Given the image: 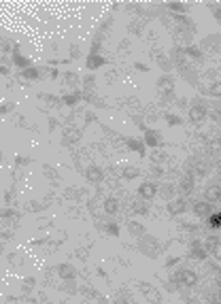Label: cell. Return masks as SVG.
<instances>
[{"label": "cell", "instance_id": "obj_44", "mask_svg": "<svg viewBox=\"0 0 221 304\" xmlns=\"http://www.w3.org/2000/svg\"><path fill=\"white\" fill-rule=\"evenodd\" d=\"M24 164H28V157H15V168L24 166Z\"/></svg>", "mask_w": 221, "mask_h": 304}, {"label": "cell", "instance_id": "obj_22", "mask_svg": "<svg viewBox=\"0 0 221 304\" xmlns=\"http://www.w3.org/2000/svg\"><path fill=\"white\" fill-rule=\"evenodd\" d=\"M107 64V57H102V56H98V54H90L87 56V68L90 70H96V68H100Z\"/></svg>", "mask_w": 221, "mask_h": 304}, {"label": "cell", "instance_id": "obj_11", "mask_svg": "<svg viewBox=\"0 0 221 304\" xmlns=\"http://www.w3.org/2000/svg\"><path fill=\"white\" fill-rule=\"evenodd\" d=\"M200 49L204 51H221V34H213V37H206L204 40H202Z\"/></svg>", "mask_w": 221, "mask_h": 304}, {"label": "cell", "instance_id": "obj_20", "mask_svg": "<svg viewBox=\"0 0 221 304\" xmlns=\"http://www.w3.org/2000/svg\"><path fill=\"white\" fill-rule=\"evenodd\" d=\"M158 90H160L162 96H164V94L174 92V81H172L170 75H164V77H160V81H158Z\"/></svg>", "mask_w": 221, "mask_h": 304}, {"label": "cell", "instance_id": "obj_40", "mask_svg": "<svg viewBox=\"0 0 221 304\" xmlns=\"http://www.w3.org/2000/svg\"><path fill=\"white\" fill-rule=\"evenodd\" d=\"M162 100H164L166 104H170V102H177V96H174V92H170V94H164Z\"/></svg>", "mask_w": 221, "mask_h": 304}, {"label": "cell", "instance_id": "obj_52", "mask_svg": "<svg viewBox=\"0 0 221 304\" xmlns=\"http://www.w3.org/2000/svg\"><path fill=\"white\" fill-rule=\"evenodd\" d=\"M215 255H217V262L221 264V251H217V253H215Z\"/></svg>", "mask_w": 221, "mask_h": 304}, {"label": "cell", "instance_id": "obj_1", "mask_svg": "<svg viewBox=\"0 0 221 304\" xmlns=\"http://www.w3.org/2000/svg\"><path fill=\"white\" fill-rule=\"evenodd\" d=\"M172 279L177 281L181 287H194V285L198 283V272L194 270V268H187V266H181V268H177L172 274Z\"/></svg>", "mask_w": 221, "mask_h": 304}, {"label": "cell", "instance_id": "obj_15", "mask_svg": "<svg viewBox=\"0 0 221 304\" xmlns=\"http://www.w3.org/2000/svg\"><path fill=\"white\" fill-rule=\"evenodd\" d=\"M124 143H126V147H128V149H130V151H136L138 155H145V153H147V145H145V140H138V138L126 136V138H124Z\"/></svg>", "mask_w": 221, "mask_h": 304}, {"label": "cell", "instance_id": "obj_38", "mask_svg": "<svg viewBox=\"0 0 221 304\" xmlns=\"http://www.w3.org/2000/svg\"><path fill=\"white\" fill-rule=\"evenodd\" d=\"M162 174H164V168H162V166H158V164H153V166H151V177L160 179Z\"/></svg>", "mask_w": 221, "mask_h": 304}, {"label": "cell", "instance_id": "obj_50", "mask_svg": "<svg viewBox=\"0 0 221 304\" xmlns=\"http://www.w3.org/2000/svg\"><path fill=\"white\" fill-rule=\"evenodd\" d=\"M0 75H9V66H4L2 64V66H0Z\"/></svg>", "mask_w": 221, "mask_h": 304}, {"label": "cell", "instance_id": "obj_43", "mask_svg": "<svg viewBox=\"0 0 221 304\" xmlns=\"http://www.w3.org/2000/svg\"><path fill=\"white\" fill-rule=\"evenodd\" d=\"M92 121H96V115L92 113V111H87L85 113V124H92Z\"/></svg>", "mask_w": 221, "mask_h": 304}, {"label": "cell", "instance_id": "obj_33", "mask_svg": "<svg viewBox=\"0 0 221 304\" xmlns=\"http://www.w3.org/2000/svg\"><path fill=\"white\" fill-rule=\"evenodd\" d=\"M110 304H134V300H132V296L128 294V291H121V294H117V298H115Z\"/></svg>", "mask_w": 221, "mask_h": 304}, {"label": "cell", "instance_id": "obj_23", "mask_svg": "<svg viewBox=\"0 0 221 304\" xmlns=\"http://www.w3.org/2000/svg\"><path fill=\"white\" fill-rule=\"evenodd\" d=\"M143 28H145V19H143V17H141V19L136 17V19L130 21V26H128V32L134 34V37H141V34H143Z\"/></svg>", "mask_w": 221, "mask_h": 304}, {"label": "cell", "instance_id": "obj_2", "mask_svg": "<svg viewBox=\"0 0 221 304\" xmlns=\"http://www.w3.org/2000/svg\"><path fill=\"white\" fill-rule=\"evenodd\" d=\"M138 249H141L147 257H151V260H153V257H158V255H160V251H162L160 243H158V238L149 236V234H147V236H143L141 241H138Z\"/></svg>", "mask_w": 221, "mask_h": 304}, {"label": "cell", "instance_id": "obj_30", "mask_svg": "<svg viewBox=\"0 0 221 304\" xmlns=\"http://www.w3.org/2000/svg\"><path fill=\"white\" fill-rule=\"evenodd\" d=\"M206 94L213 98H221V81H213V83L206 87Z\"/></svg>", "mask_w": 221, "mask_h": 304}, {"label": "cell", "instance_id": "obj_17", "mask_svg": "<svg viewBox=\"0 0 221 304\" xmlns=\"http://www.w3.org/2000/svg\"><path fill=\"white\" fill-rule=\"evenodd\" d=\"M202 247H204V251L208 255L217 253V251H219V236H217V234H208V236H204V238H202Z\"/></svg>", "mask_w": 221, "mask_h": 304}, {"label": "cell", "instance_id": "obj_5", "mask_svg": "<svg viewBox=\"0 0 221 304\" xmlns=\"http://www.w3.org/2000/svg\"><path fill=\"white\" fill-rule=\"evenodd\" d=\"M158 183H153V181H145L143 185H138V198H143V200H155V196H158Z\"/></svg>", "mask_w": 221, "mask_h": 304}, {"label": "cell", "instance_id": "obj_51", "mask_svg": "<svg viewBox=\"0 0 221 304\" xmlns=\"http://www.w3.org/2000/svg\"><path fill=\"white\" fill-rule=\"evenodd\" d=\"M202 304H221V302H213V300H206V298H204V302H202Z\"/></svg>", "mask_w": 221, "mask_h": 304}, {"label": "cell", "instance_id": "obj_49", "mask_svg": "<svg viewBox=\"0 0 221 304\" xmlns=\"http://www.w3.org/2000/svg\"><path fill=\"white\" fill-rule=\"evenodd\" d=\"M38 300L43 304H49V300H47V296H45V294H38Z\"/></svg>", "mask_w": 221, "mask_h": 304}, {"label": "cell", "instance_id": "obj_25", "mask_svg": "<svg viewBox=\"0 0 221 304\" xmlns=\"http://www.w3.org/2000/svg\"><path fill=\"white\" fill-rule=\"evenodd\" d=\"M138 168L136 166H132V164H128V166L121 168V179H126V181H132V179H136L138 177Z\"/></svg>", "mask_w": 221, "mask_h": 304}, {"label": "cell", "instance_id": "obj_39", "mask_svg": "<svg viewBox=\"0 0 221 304\" xmlns=\"http://www.w3.org/2000/svg\"><path fill=\"white\" fill-rule=\"evenodd\" d=\"M208 7L213 9V13H215V19H217L219 23H221V4L217 7V4H208Z\"/></svg>", "mask_w": 221, "mask_h": 304}, {"label": "cell", "instance_id": "obj_37", "mask_svg": "<svg viewBox=\"0 0 221 304\" xmlns=\"http://www.w3.org/2000/svg\"><path fill=\"white\" fill-rule=\"evenodd\" d=\"M104 232L110 236H119V226L117 224H104Z\"/></svg>", "mask_w": 221, "mask_h": 304}, {"label": "cell", "instance_id": "obj_41", "mask_svg": "<svg viewBox=\"0 0 221 304\" xmlns=\"http://www.w3.org/2000/svg\"><path fill=\"white\" fill-rule=\"evenodd\" d=\"M32 285H34V279H26V281H24V294H30V291H32Z\"/></svg>", "mask_w": 221, "mask_h": 304}, {"label": "cell", "instance_id": "obj_18", "mask_svg": "<svg viewBox=\"0 0 221 304\" xmlns=\"http://www.w3.org/2000/svg\"><path fill=\"white\" fill-rule=\"evenodd\" d=\"M13 64L21 70V73L28 70V68H32V62L28 60L26 56H21V51H19V47H17V45H15V49H13Z\"/></svg>", "mask_w": 221, "mask_h": 304}, {"label": "cell", "instance_id": "obj_36", "mask_svg": "<svg viewBox=\"0 0 221 304\" xmlns=\"http://www.w3.org/2000/svg\"><path fill=\"white\" fill-rule=\"evenodd\" d=\"M62 291H71V294H77V283H74V281H64V285L60 287Z\"/></svg>", "mask_w": 221, "mask_h": 304}, {"label": "cell", "instance_id": "obj_13", "mask_svg": "<svg viewBox=\"0 0 221 304\" xmlns=\"http://www.w3.org/2000/svg\"><path fill=\"white\" fill-rule=\"evenodd\" d=\"M187 209H189V204H187V200H185V196L174 198V200L168 202V210H170L172 215H183Z\"/></svg>", "mask_w": 221, "mask_h": 304}, {"label": "cell", "instance_id": "obj_8", "mask_svg": "<svg viewBox=\"0 0 221 304\" xmlns=\"http://www.w3.org/2000/svg\"><path fill=\"white\" fill-rule=\"evenodd\" d=\"M145 145L147 147H151V149H160L162 145H164V138H162V132H158V130H151V128H147L145 130Z\"/></svg>", "mask_w": 221, "mask_h": 304}, {"label": "cell", "instance_id": "obj_21", "mask_svg": "<svg viewBox=\"0 0 221 304\" xmlns=\"http://www.w3.org/2000/svg\"><path fill=\"white\" fill-rule=\"evenodd\" d=\"M128 232H130L134 238H138V241H141L143 236H147V230H145V226L138 224V221H128Z\"/></svg>", "mask_w": 221, "mask_h": 304}, {"label": "cell", "instance_id": "obj_46", "mask_svg": "<svg viewBox=\"0 0 221 304\" xmlns=\"http://www.w3.org/2000/svg\"><path fill=\"white\" fill-rule=\"evenodd\" d=\"M9 111H11V104H2V107H0V113L2 115H7Z\"/></svg>", "mask_w": 221, "mask_h": 304}, {"label": "cell", "instance_id": "obj_47", "mask_svg": "<svg viewBox=\"0 0 221 304\" xmlns=\"http://www.w3.org/2000/svg\"><path fill=\"white\" fill-rule=\"evenodd\" d=\"M71 49H73V51H71V54H73V57H79V47H77V45H73Z\"/></svg>", "mask_w": 221, "mask_h": 304}, {"label": "cell", "instance_id": "obj_9", "mask_svg": "<svg viewBox=\"0 0 221 304\" xmlns=\"http://www.w3.org/2000/svg\"><path fill=\"white\" fill-rule=\"evenodd\" d=\"M151 56H153V60L160 64V68L164 70L166 75L172 70V66H174V64H172V60H170V57H168V56H166L162 49H153V51H151Z\"/></svg>", "mask_w": 221, "mask_h": 304}, {"label": "cell", "instance_id": "obj_48", "mask_svg": "<svg viewBox=\"0 0 221 304\" xmlns=\"http://www.w3.org/2000/svg\"><path fill=\"white\" fill-rule=\"evenodd\" d=\"M47 75H49L51 79H55V77H57V70H55V68H49V73H47Z\"/></svg>", "mask_w": 221, "mask_h": 304}, {"label": "cell", "instance_id": "obj_14", "mask_svg": "<svg viewBox=\"0 0 221 304\" xmlns=\"http://www.w3.org/2000/svg\"><path fill=\"white\" fill-rule=\"evenodd\" d=\"M55 270H57V277H60L62 281H74L77 279V268H74L73 264H60Z\"/></svg>", "mask_w": 221, "mask_h": 304}, {"label": "cell", "instance_id": "obj_26", "mask_svg": "<svg viewBox=\"0 0 221 304\" xmlns=\"http://www.w3.org/2000/svg\"><path fill=\"white\" fill-rule=\"evenodd\" d=\"M81 98H83V94L81 92H71V94H66V96L62 98V104H66V107H74Z\"/></svg>", "mask_w": 221, "mask_h": 304}, {"label": "cell", "instance_id": "obj_3", "mask_svg": "<svg viewBox=\"0 0 221 304\" xmlns=\"http://www.w3.org/2000/svg\"><path fill=\"white\" fill-rule=\"evenodd\" d=\"M206 115H208V107L204 102H194V104H189V121L191 124H202V121L206 119Z\"/></svg>", "mask_w": 221, "mask_h": 304}, {"label": "cell", "instance_id": "obj_31", "mask_svg": "<svg viewBox=\"0 0 221 304\" xmlns=\"http://www.w3.org/2000/svg\"><path fill=\"white\" fill-rule=\"evenodd\" d=\"M166 7L170 11H174L177 15H185L189 11V7H187V4H183V2H170V4H166Z\"/></svg>", "mask_w": 221, "mask_h": 304}, {"label": "cell", "instance_id": "obj_45", "mask_svg": "<svg viewBox=\"0 0 221 304\" xmlns=\"http://www.w3.org/2000/svg\"><path fill=\"white\" fill-rule=\"evenodd\" d=\"M136 70H141V73H149V66H145V64H134Z\"/></svg>", "mask_w": 221, "mask_h": 304}, {"label": "cell", "instance_id": "obj_16", "mask_svg": "<svg viewBox=\"0 0 221 304\" xmlns=\"http://www.w3.org/2000/svg\"><path fill=\"white\" fill-rule=\"evenodd\" d=\"M77 140H81V130H79V128H74V126L64 128V136H62L64 145H74Z\"/></svg>", "mask_w": 221, "mask_h": 304}, {"label": "cell", "instance_id": "obj_19", "mask_svg": "<svg viewBox=\"0 0 221 304\" xmlns=\"http://www.w3.org/2000/svg\"><path fill=\"white\" fill-rule=\"evenodd\" d=\"M102 213H107V215H117V213H119V200H117V198H113V196L104 198V202H102Z\"/></svg>", "mask_w": 221, "mask_h": 304}, {"label": "cell", "instance_id": "obj_10", "mask_svg": "<svg viewBox=\"0 0 221 304\" xmlns=\"http://www.w3.org/2000/svg\"><path fill=\"white\" fill-rule=\"evenodd\" d=\"M196 183V177L191 172H183V177H181V181H179V191H181L183 196H189L191 191H194V185Z\"/></svg>", "mask_w": 221, "mask_h": 304}, {"label": "cell", "instance_id": "obj_27", "mask_svg": "<svg viewBox=\"0 0 221 304\" xmlns=\"http://www.w3.org/2000/svg\"><path fill=\"white\" fill-rule=\"evenodd\" d=\"M206 226L211 228V230H221V209H219V210H215L211 217L206 219Z\"/></svg>", "mask_w": 221, "mask_h": 304}, {"label": "cell", "instance_id": "obj_4", "mask_svg": "<svg viewBox=\"0 0 221 304\" xmlns=\"http://www.w3.org/2000/svg\"><path fill=\"white\" fill-rule=\"evenodd\" d=\"M138 289H141V294L147 298L151 304H160L162 302V296H160L158 287H153V285L147 283V281H141V283H138Z\"/></svg>", "mask_w": 221, "mask_h": 304}, {"label": "cell", "instance_id": "obj_42", "mask_svg": "<svg viewBox=\"0 0 221 304\" xmlns=\"http://www.w3.org/2000/svg\"><path fill=\"white\" fill-rule=\"evenodd\" d=\"M179 262H181V257H168V260H166V266L172 268V266H177Z\"/></svg>", "mask_w": 221, "mask_h": 304}, {"label": "cell", "instance_id": "obj_12", "mask_svg": "<svg viewBox=\"0 0 221 304\" xmlns=\"http://www.w3.org/2000/svg\"><path fill=\"white\" fill-rule=\"evenodd\" d=\"M204 200L211 202V204L221 202V185H219V183L206 185V190H204Z\"/></svg>", "mask_w": 221, "mask_h": 304}, {"label": "cell", "instance_id": "obj_34", "mask_svg": "<svg viewBox=\"0 0 221 304\" xmlns=\"http://www.w3.org/2000/svg\"><path fill=\"white\" fill-rule=\"evenodd\" d=\"M21 77H24L26 81H32V79H38L40 77V70L38 68H28V70H24V73H21Z\"/></svg>", "mask_w": 221, "mask_h": 304}, {"label": "cell", "instance_id": "obj_35", "mask_svg": "<svg viewBox=\"0 0 221 304\" xmlns=\"http://www.w3.org/2000/svg\"><path fill=\"white\" fill-rule=\"evenodd\" d=\"M166 121H168V126H181L183 124V119L179 115H174V113H166Z\"/></svg>", "mask_w": 221, "mask_h": 304}, {"label": "cell", "instance_id": "obj_24", "mask_svg": "<svg viewBox=\"0 0 221 304\" xmlns=\"http://www.w3.org/2000/svg\"><path fill=\"white\" fill-rule=\"evenodd\" d=\"M158 194L164 198V200L170 202V200H174V187H172L170 183H162V185L158 187Z\"/></svg>", "mask_w": 221, "mask_h": 304}, {"label": "cell", "instance_id": "obj_7", "mask_svg": "<svg viewBox=\"0 0 221 304\" xmlns=\"http://www.w3.org/2000/svg\"><path fill=\"white\" fill-rule=\"evenodd\" d=\"M85 179L90 181L92 185H102L104 179H107V172H104V168H100V166H87Z\"/></svg>", "mask_w": 221, "mask_h": 304}, {"label": "cell", "instance_id": "obj_29", "mask_svg": "<svg viewBox=\"0 0 221 304\" xmlns=\"http://www.w3.org/2000/svg\"><path fill=\"white\" fill-rule=\"evenodd\" d=\"M132 210H134V213H138V215H145V213L149 210L147 200H143V198H138V200H134V202H132Z\"/></svg>", "mask_w": 221, "mask_h": 304}, {"label": "cell", "instance_id": "obj_32", "mask_svg": "<svg viewBox=\"0 0 221 304\" xmlns=\"http://www.w3.org/2000/svg\"><path fill=\"white\" fill-rule=\"evenodd\" d=\"M62 81H64V85L74 87V85L79 83V75H77V73H64V75H62Z\"/></svg>", "mask_w": 221, "mask_h": 304}, {"label": "cell", "instance_id": "obj_28", "mask_svg": "<svg viewBox=\"0 0 221 304\" xmlns=\"http://www.w3.org/2000/svg\"><path fill=\"white\" fill-rule=\"evenodd\" d=\"M185 56H187V60H189V57H194V60H202L204 51H202L200 47H196V45H187V47H185Z\"/></svg>", "mask_w": 221, "mask_h": 304}, {"label": "cell", "instance_id": "obj_6", "mask_svg": "<svg viewBox=\"0 0 221 304\" xmlns=\"http://www.w3.org/2000/svg\"><path fill=\"white\" fill-rule=\"evenodd\" d=\"M191 210H194L196 217H200V219H204V221L215 213V210H213V204L206 202V200H196L194 204H191Z\"/></svg>", "mask_w": 221, "mask_h": 304}]
</instances>
